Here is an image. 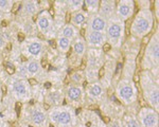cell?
Returning <instances> with one entry per match:
<instances>
[{
    "label": "cell",
    "instance_id": "17",
    "mask_svg": "<svg viewBox=\"0 0 159 127\" xmlns=\"http://www.w3.org/2000/svg\"><path fill=\"white\" fill-rule=\"evenodd\" d=\"M87 94H88L89 98L97 100V99L101 98L102 94H103V88L99 83H92L87 88Z\"/></svg>",
    "mask_w": 159,
    "mask_h": 127
},
{
    "label": "cell",
    "instance_id": "14",
    "mask_svg": "<svg viewBox=\"0 0 159 127\" xmlns=\"http://www.w3.org/2000/svg\"><path fill=\"white\" fill-rule=\"evenodd\" d=\"M100 15L104 17L105 19H109L112 16H115V12H116V2L115 1H101L99 7Z\"/></svg>",
    "mask_w": 159,
    "mask_h": 127
},
{
    "label": "cell",
    "instance_id": "26",
    "mask_svg": "<svg viewBox=\"0 0 159 127\" xmlns=\"http://www.w3.org/2000/svg\"><path fill=\"white\" fill-rule=\"evenodd\" d=\"M67 6L70 11L79 12L81 11V9H83L84 2L82 0H70V1L67 2Z\"/></svg>",
    "mask_w": 159,
    "mask_h": 127
},
{
    "label": "cell",
    "instance_id": "37",
    "mask_svg": "<svg viewBox=\"0 0 159 127\" xmlns=\"http://www.w3.org/2000/svg\"><path fill=\"white\" fill-rule=\"evenodd\" d=\"M76 127H86V126H84V125H78Z\"/></svg>",
    "mask_w": 159,
    "mask_h": 127
},
{
    "label": "cell",
    "instance_id": "24",
    "mask_svg": "<svg viewBox=\"0 0 159 127\" xmlns=\"http://www.w3.org/2000/svg\"><path fill=\"white\" fill-rule=\"evenodd\" d=\"M70 40L67 39V38L61 36L60 38L57 39V47H58V50L61 51V52L63 53H66L68 52L69 49H70Z\"/></svg>",
    "mask_w": 159,
    "mask_h": 127
},
{
    "label": "cell",
    "instance_id": "23",
    "mask_svg": "<svg viewBox=\"0 0 159 127\" xmlns=\"http://www.w3.org/2000/svg\"><path fill=\"white\" fill-rule=\"evenodd\" d=\"M63 101V95L61 92H51L47 96V103L51 104V105H58L61 102Z\"/></svg>",
    "mask_w": 159,
    "mask_h": 127
},
{
    "label": "cell",
    "instance_id": "31",
    "mask_svg": "<svg viewBox=\"0 0 159 127\" xmlns=\"http://www.w3.org/2000/svg\"><path fill=\"white\" fill-rule=\"evenodd\" d=\"M4 47H6V42H4V39L2 37H0V51L3 50Z\"/></svg>",
    "mask_w": 159,
    "mask_h": 127
},
{
    "label": "cell",
    "instance_id": "36",
    "mask_svg": "<svg viewBox=\"0 0 159 127\" xmlns=\"http://www.w3.org/2000/svg\"><path fill=\"white\" fill-rule=\"evenodd\" d=\"M1 87H2V85H1V83H0V93H1Z\"/></svg>",
    "mask_w": 159,
    "mask_h": 127
},
{
    "label": "cell",
    "instance_id": "1",
    "mask_svg": "<svg viewBox=\"0 0 159 127\" xmlns=\"http://www.w3.org/2000/svg\"><path fill=\"white\" fill-rule=\"evenodd\" d=\"M49 119L55 127H73L75 123L74 112L68 107L55 106L49 110Z\"/></svg>",
    "mask_w": 159,
    "mask_h": 127
},
{
    "label": "cell",
    "instance_id": "18",
    "mask_svg": "<svg viewBox=\"0 0 159 127\" xmlns=\"http://www.w3.org/2000/svg\"><path fill=\"white\" fill-rule=\"evenodd\" d=\"M61 33H63V37L67 38L69 40H72L78 36V29L71 24H67L63 28Z\"/></svg>",
    "mask_w": 159,
    "mask_h": 127
},
{
    "label": "cell",
    "instance_id": "16",
    "mask_svg": "<svg viewBox=\"0 0 159 127\" xmlns=\"http://www.w3.org/2000/svg\"><path fill=\"white\" fill-rule=\"evenodd\" d=\"M25 50H27L28 54L31 55V56L38 57L43 52V45L39 42H37V40H32V42H30L27 45Z\"/></svg>",
    "mask_w": 159,
    "mask_h": 127
},
{
    "label": "cell",
    "instance_id": "2",
    "mask_svg": "<svg viewBox=\"0 0 159 127\" xmlns=\"http://www.w3.org/2000/svg\"><path fill=\"white\" fill-rule=\"evenodd\" d=\"M141 86H142V90L144 93L145 100L148 102L153 109L158 110V102H159V91H158V85L155 82L153 75L150 72L145 71L141 75Z\"/></svg>",
    "mask_w": 159,
    "mask_h": 127
},
{
    "label": "cell",
    "instance_id": "33",
    "mask_svg": "<svg viewBox=\"0 0 159 127\" xmlns=\"http://www.w3.org/2000/svg\"><path fill=\"white\" fill-rule=\"evenodd\" d=\"M104 73H105V69H104V67H103V68H101V69H100V72H99L98 76H99V77H102Z\"/></svg>",
    "mask_w": 159,
    "mask_h": 127
},
{
    "label": "cell",
    "instance_id": "28",
    "mask_svg": "<svg viewBox=\"0 0 159 127\" xmlns=\"http://www.w3.org/2000/svg\"><path fill=\"white\" fill-rule=\"evenodd\" d=\"M14 2L7 1V0H0V10L2 12H10L12 11V7Z\"/></svg>",
    "mask_w": 159,
    "mask_h": 127
},
{
    "label": "cell",
    "instance_id": "20",
    "mask_svg": "<svg viewBox=\"0 0 159 127\" xmlns=\"http://www.w3.org/2000/svg\"><path fill=\"white\" fill-rule=\"evenodd\" d=\"M87 18V14L83 11H79V12H74L72 14V17H71V22H72V25L74 27H81L84 22L86 21Z\"/></svg>",
    "mask_w": 159,
    "mask_h": 127
},
{
    "label": "cell",
    "instance_id": "11",
    "mask_svg": "<svg viewBox=\"0 0 159 127\" xmlns=\"http://www.w3.org/2000/svg\"><path fill=\"white\" fill-rule=\"evenodd\" d=\"M107 27V20L102 17L100 14H93L89 19L88 30L87 31L93 32H102L104 33Z\"/></svg>",
    "mask_w": 159,
    "mask_h": 127
},
{
    "label": "cell",
    "instance_id": "25",
    "mask_svg": "<svg viewBox=\"0 0 159 127\" xmlns=\"http://www.w3.org/2000/svg\"><path fill=\"white\" fill-rule=\"evenodd\" d=\"M122 125H124V127H140V124L137 119L130 114L124 116V121H123Z\"/></svg>",
    "mask_w": 159,
    "mask_h": 127
},
{
    "label": "cell",
    "instance_id": "27",
    "mask_svg": "<svg viewBox=\"0 0 159 127\" xmlns=\"http://www.w3.org/2000/svg\"><path fill=\"white\" fill-rule=\"evenodd\" d=\"M84 4L88 9V11L93 13V14H97V12L99 11L100 1H98V0H87V1L84 2Z\"/></svg>",
    "mask_w": 159,
    "mask_h": 127
},
{
    "label": "cell",
    "instance_id": "8",
    "mask_svg": "<svg viewBox=\"0 0 159 127\" xmlns=\"http://www.w3.org/2000/svg\"><path fill=\"white\" fill-rule=\"evenodd\" d=\"M29 121L35 127H45L47 124V114L40 106H34L29 110Z\"/></svg>",
    "mask_w": 159,
    "mask_h": 127
},
{
    "label": "cell",
    "instance_id": "9",
    "mask_svg": "<svg viewBox=\"0 0 159 127\" xmlns=\"http://www.w3.org/2000/svg\"><path fill=\"white\" fill-rule=\"evenodd\" d=\"M135 10V3L132 0H121L117 3L116 6V12L117 16L119 17L122 21L129 19L134 14Z\"/></svg>",
    "mask_w": 159,
    "mask_h": 127
},
{
    "label": "cell",
    "instance_id": "30",
    "mask_svg": "<svg viewBox=\"0 0 159 127\" xmlns=\"http://www.w3.org/2000/svg\"><path fill=\"white\" fill-rule=\"evenodd\" d=\"M109 127H123V125L119 120H114L111 123H110Z\"/></svg>",
    "mask_w": 159,
    "mask_h": 127
},
{
    "label": "cell",
    "instance_id": "12",
    "mask_svg": "<svg viewBox=\"0 0 159 127\" xmlns=\"http://www.w3.org/2000/svg\"><path fill=\"white\" fill-rule=\"evenodd\" d=\"M86 42L90 47H102L106 42V35L102 32H93L87 31L86 32Z\"/></svg>",
    "mask_w": 159,
    "mask_h": 127
},
{
    "label": "cell",
    "instance_id": "7",
    "mask_svg": "<svg viewBox=\"0 0 159 127\" xmlns=\"http://www.w3.org/2000/svg\"><path fill=\"white\" fill-rule=\"evenodd\" d=\"M140 127H158V112L153 108H142L138 114Z\"/></svg>",
    "mask_w": 159,
    "mask_h": 127
},
{
    "label": "cell",
    "instance_id": "15",
    "mask_svg": "<svg viewBox=\"0 0 159 127\" xmlns=\"http://www.w3.org/2000/svg\"><path fill=\"white\" fill-rule=\"evenodd\" d=\"M67 100L71 103H78V102L81 101L82 95H83V90H82L81 87L79 86H70L67 89Z\"/></svg>",
    "mask_w": 159,
    "mask_h": 127
},
{
    "label": "cell",
    "instance_id": "29",
    "mask_svg": "<svg viewBox=\"0 0 159 127\" xmlns=\"http://www.w3.org/2000/svg\"><path fill=\"white\" fill-rule=\"evenodd\" d=\"M6 70H7V72L9 73V74H14V73H15V68H14V66H13L12 64H7V65H6Z\"/></svg>",
    "mask_w": 159,
    "mask_h": 127
},
{
    "label": "cell",
    "instance_id": "5",
    "mask_svg": "<svg viewBox=\"0 0 159 127\" xmlns=\"http://www.w3.org/2000/svg\"><path fill=\"white\" fill-rule=\"evenodd\" d=\"M159 46H158V34L156 33L148 42L147 50H145L143 67L145 69H150L153 67H157L159 59Z\"/></svg>",
    "mask_w": 159,
    "mask_h": 127
},
{
    "label": "cell",
    "instance_id": "6",
    "mask_svg": "<svg viewBox=\"0 0 159 127\" xmlns=\"http://www.w3.org/2000/svg\"><path fill=\"white\" fill-rule=\"evenodd\" d=\"M117 95L124 104H132L137 99V91L132 81L123 80L117 87Z\"/></svg>",
    "mask_w": 159,
    "mask_h": 127
},
{
    "label": "cell",
    "instance_id": "21",
    "mask_svg": "<svg viewBox=\"0 0 159 127\" xmlns=\"http://www.w3.org/2000/svg\"><path fill=\"white\" fill-rule=\"evenodd\" d=\"M25 68H27L28 73L33 76L38 74L40 72V70H42V66H40L39 62H37V60H30L29 63H27Z\"/></svg>",
    "mask_w": 159,
    "mask_h": 127
},
{
    "label": "cell",
    "instance_id": "19",
    "mask_svg": "<svg viewBox=\"0 0 159 127\" xmlns=\"http://www.w3.org/2000/svg\"><path fill=\"white\" fill-rule=\"evenodd\" d=\"M73 51L78 56H83L86 51V42L82 37H76L73 44Z\"/></svg>",
    "mask_w": 159,
    "mask_h": 127
},
{
    "label": "cell",
    "instance_id": "22",
    "mask_svg": "<svg viewBox=\"0 0 159 127\" xmlns=\"http://www.w3.org/2000/svg\"><path fill=\"white\" fill-rule=\"evenodd\" d=\"M22 11L25 12V14L34 15V14H36L38 11V4L36 2H33V1L25 2L24 6H22Z\"/></svg>",
    "mask_w": 159,
    "mask_h": 127
},
{
    "label": "cell",
    "instance_id": "4",
    "mask_svg": "<svg viewBox=\"0 0 159 127\" xmlns=\"http://www.w3.org/2000/svg\"><path fill=\"white\" fill-rule=\"evenodd\" d=\"M106 39H108V44L114 47H120L121 40L124 34V24L123 21L118 16H112L107 21L106 27Z\"/></svg>",
    "mask_w": 159,
    "mask_h": 127
},
{
    "label": "cell",
    "instance_id": "32",
    "mask_svg": "<svg viewBox=\"0 0 159 127\" xmlns=\"http://www.w3.org/2000/svg\"><path fill=\"white\" fill-rule=\"evenodd\" d=\"M103 50L105 51V52H107V51L110 50V45L108 44V42H105V44L103 45Z\"/></svg>",
    "mask_w": 159,
    "mask_h": 127
},
{
    "label": "cell",
    "instance_id": "10",
    "mask_svg": "<svg viewBox=\"0 0 159 127\" xmlns=\"http://www.w3.org/2000/svg\"><path fill=\"white\" fill-rule=\"evenodd\" d=\"M12 90L14 92V94L19 99V100H27V98L29 96V89H28V85L29 83L25 82L22 80H13L12 81Z\"/></svg>",
    "mask_w": 159,
    "mask_h": 127
},
{
    "label": "cell",
    "instance_id": "38",
    "mask_svg": "<svg viewBox=\"0 0 159 127\" xmlns=\"http://www.w3.org/2000/svg\"><path fill=\"white\" fill-rule=\"evenodd\" d=\"M0 105H1V94H0Z\"/></svg>",
    "mask_w": 159,
    "mask_h": 127
},
{
    "label": "cell",
    "instance_id": "13",
    "mask_svg": "<svg viewBox=\"0 0 159 127\" xmlns=\"http://www.w3.org/2000/svg\"><path fill=\"white\" fill-rule=\"evenodd\" d=\"M37 27L43 33H48L53 27L52 16L47 11L43 12L37 17Z\"/></svg>",
    "mask_w": 159,
    "mask_h": 127
},
{
    "label": "cell",
    "instance_id": "34",
    "mask_svg": "<svg viewBox=\"0 0 159 127\" xmlns=\"http://www.w3.org/2000/svg\"><path fill=\"white\" fill-rule=\"evenodd\" d=\"M18 40L19 42H24L25 40V35L22 34V33H19L18 34Z\"/></svg>",
    "mask_w": 159,
    "mask_h": 127
},
{
    "label": "cell",
    "instance_id": "35",
    "mask_svg": "<svg viewBox=\"0 0 159 127\" xmlns=\"http://www.w3.org/2000/svg\"><path fill=\"white\" fill-rule=\"evenodd\" d=\"M91 127H103V126L100 125V124H93V125H91Z\"/></svg>",
    "mask_w": 159,
    "mask_h": 127
},
{
    "label": "cell",
    "instance_id": "3",
    "mask_svg": "<svg viewBox=\"0 0 159 127\" xmlns=\"http://www.w3.org/2000/svg\"><path fill=\"white\" fill-rule=\"evenodd\" d=\"M153 28V15L150 10H142L137 14L132 24L130 31L136 37H143L148 35Z\"/></svg>",
    "mask_w": 159,
    "mask_h": 127
}]
</instances>
